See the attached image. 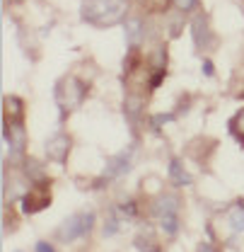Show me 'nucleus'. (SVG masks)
Returning a JSON list of instances; mask_svg holds the SVG:
<instances>
[{"instance_id":"nucleus-1","label":"nucleus","mask_w":244,"mask_h":252,"mask_svg":"<svg viewBox=\"0 0 244 252\" xmlns=\"http://www.w3.org/2000/svg\"><path fill=\"white\" fill-rule=\"evenodd\" d=\"M128 5L131 0H82L80 17L92 27L107 30L128 20Z\"/></svg>"},{"instance_id":"nucleus-2","label":"nucleus","mask_w":244,"mask_h":252,"mask_svg":"<svg viewBox=\"0 0 244 252\" xmlns=\"http://www.w3.org/2000/svg\"><path fill=\"white\" fill-rule=\"evenodd\" d=\"M87 93H90L87 83L80 80L78 75L65 73L63 78H58V83L54 88V99H56V107L61 109V117H65L68 112H75L85 102Z\"/></svg>"},{"instance_id":"nucleus-3","label":"nucleus","mask_w":244,"mask_h":252,"mask_svg":"<svg viewBox=\"0 0 244 252\" xmlns=\"http://www.w3.org/2000/svg\"><path fill=\"white\" fill-rule=\"evenodd\" d=\"M92 225H94V214H92V211H78V214H73L70 219H65L61 223V228H58V240L73 243V240L87 235L92 230Z\"/></svg>"},{"instance_id":"nucleus-4","label":"nucleus","mask_w":244,"mask_h":252,"mask_svg":"<svg viewBox=\"0 0 244 252\" xmlns=\"http://www.w3.org/2000/svg\"><path fill=\"white\" fill-rule=\"evenodd\" d=\"M2 138H5V148L12 151V160H22L25 158V146H27V131L22 124H5L2 126Z\"/></svg>"},{"instance_id":"nucleus-5","label":"nucleus","mask_w":244,"mask_h":252,"mask_svg":"<svg viewBox=\"0 0 244 252\" xmlns=\"http://www.w3.org/2000/svg\"><path fill=\"white\" fill-rule=\"evenodd\" d=\"M70 148H73V141H70V136L63 133V131L54 133V136L46 141V146H44L46 158H49L51 162H56V165H65V162H68Z\"/></svg>"},{"instance_id":"nucleus-6","label":"nucleus","mask_w":244,"mask_h":252,"mask_svg":"<svg viewBox=\"0 0 244 252\" xmlns=\"http://www.w3.org/2000/svg\"><path fill=\"white\" fill-rule=\"evenodd\" d=\"M49 204H51V194H49L46 182L31 185V189L22 196V214H34V211H39Z\"/></svg>"},{"instance_id":"nucleus-7","label":"nucleus","mask_w":244,"mask_h":252,"mask_svg":"<svg viewBox=\"0 0 244 252\" xmlns=\"http://www.w3.org/2000/svg\"><path fill=\"white\" fill-rule=\"evenodd\" d=\"M133 153H136V146H128V148H123L121 153H116L114 158H109V162H107V167H104L102 180H116V177L126 175V172L131 170Z\"/></svg>"},{"instance_id":"nucleus-8","label":"nucleus","mask_w":244,"mask_h":252,"mask_svg":"<svg viewBox=\"0 0 244 252\" xmlns=\"http://www.w3.org/2000/svg\"><path fill=\"white\" fill-rule=\"evenodd\" d=\"M2 104H5V109H2V119H5V124H22V117H25L22 99L15 97V94H5Z\"/></svg>"},{"instance_id":"nucleus-9","label":"nucleus","mask_w":244,"mask_h":252,"mask_svg":"<svg viewBox=\"0 0 244 252\" xmlns=\"http://www.w3.org/2000/svg\"><path fill=\"white\" fill-rule=\"evenodd\" d=\"M191 36H193V44L198 46V49H206L208 44H211V27H208V20L203 17V15H198L193 22H191Z\"/></svg>"},{"instance_id":"nucleus-10","label":"nucleus","mask_w":244,"mask_h":252,"mask_svg":"<svg viewBox=\"0 0 244 252\" xmlns=\"http://www.w3.org/2000/svg\"><path fill=\"white\" fill-rule=\"evenodd\" d=\"M169 180H172L174 187H189V185H191V175L186 172L184 162L177 160V158L169 160Z\"/></svg>"},{"instance_id":"nucleus-11","label":"nucleus","mask_w":244,"mask_h":252,"mask_svg":"<svg viewBox=\"0 0 244 252\" xmlns=\"http://www.w3.org/2000/svg\"><path fill=\"white\" fill-rule=\"evenodd\" d=\"M123 25H126V41H128V46L136 49V46L140 44V39H143V20L128 17Z\"/></svg>"},{"instance_id":"nucleus-12","label":"nucleus","mask_w":244,"mask_h":252,"mask_svg":"<svg viewBox=\"0 0 244 252\" xmlns=\"http://www.w3.org/2000/svg\"><path fill=\"white\" fill-rule=\"evenodd\" d=\"M177 211H179V199L172 196V194H162V196L157 199V204L153 206V214L157 219L164 216V214H177Z\"/></svg>"},{"instance_id":"nucleus-13","label":"nucleus","mask_w":244,"mask_h":252,"mask_svg":"<svg viewBox=\"0 0 244 252\" xmlns=\"http://www.w3.org/2000/svg\"><path fill=\"white\" fill-rule=\"evenodd\" d=\"M227 223L235 233H244V201H237L227 209Z\"/></svg>"},{"instance_id":"nucleus-14","label":"nucleus","mask_w":244,"mask_h":252,"mask_svg":"<svg viewBox=\"0 0 244 252\" xmlns=\"http://www.w3.org/2000/svg\"><path fill=\"white\" fill-rule=\"evenodd\" d=\"M160 228H162L169 238H174L177 230H179V216H177V214H164V216H160Z\"/></svg>"},{"instance_id":"nucleus-15","label":"nucleus","mask_w":244,"mask_h":252,"mask_svg":"<svg viewBox=\"0 0 244 252\" xmlns=\"http://www.w3.org/2000/svg\"><path fill=\"white\" fill-rule=\"evenodd\" d=\"M230 131H232V133L244 143V107L232 117V119H230Z\"/></svg>"},{"instance_id":"nucleus-16","label":"nucleus","mask_w":244,"mask_h":252,"mask_svg":"<svg viewBox=\"0 0 244 252\" xmlns=\"http://www.w3.org/2000/svg\"><path fill=\"white\" fill-rule=\"evenodd\" d=\"M133 245H136V248H138L140 252H160V248L155 245L153 238H145V235H138Z\"/></svg>"},{"instance_id":"nucleus-17","label":"nucleus","mask_w":244,"mask_h":252,"mask_svg":"<svg viewBox=\"0 0 244 252\" xmlns=\"http://www.w3.org/2000/svg\"><path fill=\"white\" fill-rule=\"evenodd\" d=\"M119 225H121V219H119V214H116V209H114L111 219H107V225H104V235H116V233H119Z\"/></svg>"},{"instance_id":"nucleus-18","label":"nucleus","mask_w":244,"mask_h":252,"mask_svg":"<svg viewBox=\"0 0 244 252\" xmlns=\"http://www.w3.org/2000/svg\"><path fill=\"white\" fill-rule=\"evenodd\" d=\"M169 2H172L179 12H191V10L196 7V2H198V0H169Z\"/></svg>"},{"instance_id":"nucleus-19","label":"nucleus","mask_w":244,"mask_h":252,"mask_svg":"<svg viewBox=\"0 0 244 252\" xmlns=\"http://www.w3.org/2000/svg\"><path fill=\"white\" fill-rule=\"evenodd\" d=\"M203 75H208V78H213L215 75V70H213V61H203Z\"/></svg>"},{"instance_id":"nucleus-20","label":"nucleus","mask_w":244,"mask_h":252,"mask_svg":"<svg viewBox=\"0 0 244 252\" xmlns=\"http://www.w3.org/2000/svg\"><path fill=\"white\" fill-rule=\"evenodd\" d=\"M34 250H36V252H56L51 245H49V243H44V240H41V243H36V248H34Z\"/></svg>"},{"instance_id":"nucleus-21","label":"nucleus","mask_w":244,"mask_h":252,"mask_svg":"<svg viewBox=\"0 0 244 252\" xmlns=\"http://www.w3.org/2000/svg\"><path fill=\"white\" fill-rule=\"evenodd\" d=\"M12 252H22V250H12Z\"/></svg>"}]
</instances>
